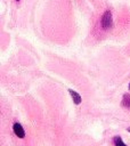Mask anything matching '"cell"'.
<instances>
[{
    "instance_id": "6da1fadb",
    "label": "cell",
    "mask_w": 130,
    "mask_h": 146,
    "mask_svg": "<svg viewBox=\"0 0 130 146\" xmlns=\"http://www.w3.org/2000/svg\"><path fill=\"white\" fill-rule=\"evenodd\" d=\"M100 25L104 30H109L113 26V19H112V13L111 10H107L104 13L101 21H100Z\"/></svg>"
},
{
    "instance_id": "7a4b0ae2",
    "label": "cell",
    "mask_w": 130,
    "mask_h": 146,
    "mask_svg": "<svg viewBox=\"0 0 130 146\" xmlns=\"http://www.w3.org/2000/svg\"><path fill=\"white\" fill-rule=\"evenodd\" d=\"M13 129H14V132L16 133V136H17L18 138H24V136H25V131H24L23 127H22L19 123H14Z\"/></svg>"
},
{
    "instance_id": "3957f363",
    "label": "cell",
    "mask_w": 130,
    "mask_h": 146,
    "mask_svg": "<svg viewBox=\"0 0 130 146\" xmlns=\"http://www.w3.org/2000/svg\"><path fill=\"white\" fill-rule=\"evenodd\" d=\"M68 92H70V95H71V97H72V99H73V102H74V104H80L81 103V96H80V94H78L76 91H74V90H72V89H70L68 90Z\"/></svg>"
},
{
    "instance_id": "277c9868",
    "label": "cell",
    "mask_w": 130,
    "mask_h": 146,
    "mask_svg": "<svg viewBox=\"0 0 130 146\" xmlns=\"http://www.w3.org/2000/svg\"><path fill=\"white\" fill-rule=\"evenodd\" d=\"M122 106L130 110V94H124L122 97V102H121Z\"/></svg>"
},
{
    "instance_id": "5b68a950",
    "label": "cell",
    "mask_w": 130,
    "mask_h": 146,
    "mask_svg": "<svg viewBox=\"0 0 130 146\" xmlns=\"http://www.w3.org/2000/svg\"><path fill=\"white\" fill-rule=\"evenodd\" d=\"M114 145H115V146H127V145L122 141V139H121L120 136H115V137H114Z\"/></svg>"
},
{
    "instance_id": "8992f818",
    "label": "cell",
    "mask_w": 130,
    "mask_h": 146,
    "mask_svg": "<svg viewBox=\"0 0 130 146\" xmlns=\"http://www.w3.org/2000/svg\"><path fill=\"white\" fill-rule=\"evenodd\" d=\"M128 131H129V132H130V128H128Z\"/></svg>"
},
{
    "instance_id": "52a82bcc",
    "label": "cell",
    "mask_w": 130,
    "mask_h": 146,
    "mask_svg": "<svg viewBox=\"0 0 130 146\" xmlns=\"http://www.w3.org/2000/svg\"><path fill=\"white\" fill-rule=\"evenodd\" d=\"M129 90H130V83H129Z\"/></svg>"
},
{
    "instance_id": "ba28073f",
    "label": "cell",
    "mask_w": 130,
    "mask_h": 146,
    "mask_svg": "<svg viewBox=\"0 0 130 146\" xmlns=\"http://www.w3.org/2000/svg\"><path fill=\"white\" fill-rule=\"evenodd\" d=\"M17 1H19V0H17Z\"/></svg>"
}]
</instances>
